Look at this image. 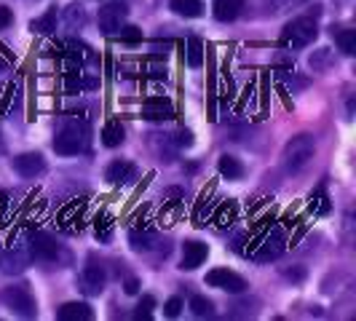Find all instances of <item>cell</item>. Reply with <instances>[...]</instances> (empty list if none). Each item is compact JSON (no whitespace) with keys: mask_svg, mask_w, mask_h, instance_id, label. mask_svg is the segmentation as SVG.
Listing matches in <instances>:
<instances>
[{"mask_svg":"<svg viewBox=\"0 0 356 321\" xmlns=\"http://www.w3.org/2000/svg\"><path fill=\"white\" fill-rule=\"evenodd\" d=\"M177 145H185V147H191V145H193V134H191V131H179V134H177Z\"/></svg>","mask_w":356,"mask_h":321,"instance_id":"34","label":"cell"},{"mask_svg":"<svg viewBox=\"0 0 356 321\" xmlns=\"http://www.w3.org/2000/svg\"><path fill=\"white\" fill-rule=\"evenodd\" d=\"M65 22H67L70 30L83 27V24H86V11H83V6H78V3L67 6V8H65Z\"/></svg>","mask_w":356,"mask_h":321,"instance_id":"21","label":"cell"},{"mask_svg":"<svg viewBox=\"0 0 356 321\" xmlns=\"http://www.w3.org/2000/svg\"><path fill=\"white\" fill-rule=\"evenodd\" d=\"M303 3H308V0H276L273 3V14H284V11H289V8H298V6H303Z\"/></svg>","mask_w":356,"mask_h":321,"instance_id":"30","label":"cell"},{"mask_svg":"<svg viewBox=\"0 0 356 321\" xmlns=\"http://www.w3.org/2000/svg\"><path fill=\"white\" fill-rule=\"evenodd\" d=\"M11 22H14V14H11V8L0 6V30H6V27H8Z\"/></svg>","mask_w":356,"mask_h":321,"instance_id":"32","label":"cell"},{"mask_svg":"<svg viewBox=\"0 0 356 321\" xmlns=\"http://www.w3.org/2000/svg\"><path fill=\"white\" fill-rule=\"evenodd\" d=\"M169 8L185 19H196L204 14V3L201 0H169Z\"/></svg>","mask_w":356,"mask_h":321,"instance_id":"16","label":"cell"},{"mask_svg":"<svg viewBox=\"0 0 356 321\" xmlns=\"http://www.w3.org/2000/svg\"><path fill=\"white\" fill-rule=\"evenodd\" d=\"M86 142H89V129H86V126L70 124L56 134V140H54L51 147L59 156H78V153L86 150Z\"/></svg>","mask_w":356,"mask_h":321,"instance_id":"3","label":"cell"},{"mask_svg":"<svg viewBox=\"0 0 356 321\" xmlns=\"http://www.w3.org/2000/svg\"><path fill=\"white\" fill-rule=\"evenodd\" d=\"M115 35L121 38L124 43H140V40H143V30H140V27H131V24H129V27H121V30H118Z\"/></svg>","mask_w":356,"mask_h":321,"instance_id":"29","label":"cell"},{"mask_svg":"<svg viewBox=\"0 0 356 321\" xmlns=\"http://www.w3.org/2000/svg\"><path fill=\"white\" fill-rule=\"evenodd\" d=\"M316 35H319L316 17H298L282 30V46H286V49H305V46H311L316 40Z\"/></svg>","mask_w":356,"mask_h":321,"instance_id":"1","label":"cell"},{"mask_svg":"<svg viewBox=\"0 0 356 321\" xmlns=\"http://www.w3.org/2000/svg\"><path fill=\"white\" fill-rule=\"evenodd\" d=\"M33 257L35 260H40V263H56L59 260V254H62V249H59V244H54L49 236H43V233H38L35 238H33Z\"/></svg>","mask_w":356,"mask_h":321,"instance_id":"11","label":"cell"},{"mask_svg":"<svg viewBox=\"0 0 356 321\" xmlns=\"http://www.w3.org/2000/svg\"><path fill=\"white\" fill-rule=\"evenodd\" d=\"M179 311H182V300H179V297H169L166 305H163V313H166L169 319H177Z\"/></svg>","mask_w":356,"mask_h":321,"instance_id":"31","label":"cell"},{"mask_svg":"<svg viewBox=\"0 0 356 321\" xmlns=\"http://www.w3.org/2000/svg\"><path fill=\"white\" fill-rule=\"evenodd\" d=\"M137 174V166L131 160H113L105 169V179L110 185H124Z\"/></svg>","mask_w":356,"mask_h":321,"instance_id":"13","label":"cell"},{"mask_svg":"<svg viewBox=\"0 0 356 321\" xmlns=\"http://www.w3.org/2000/svg\"><path fill=\"white\" fill-rule=\"evenodd\" d=\"M56 316L62 321H91L94 319V311L86 303H65L56 311Z\"/></svg>","mask_w":356,"mask_h":321,"instance_id":"14","label":"cell"},{"mask_svg":"<svg viewBox=\"0 0 356 321\" xmlns=\"http://www.w3.org/2000/svg\"><path fill=\"white\" fill-rule=\"evenodd\" d=\"M124 292H126V295H137V292H140V284H137V279H126Z\"/></svg>","mask_w":356,"mask_h":321,"instance_id":"33","label":"cell"},{"mask_svg":"<svg viewBox=\"0 0 356 321\" xmlns=\"http://www.w3.org/2000/svg\"><path fill=\"white\" fill-rule=\"evenodd\" d=\"M282 252H284V236H282L279 228H273L270 236H266V241L260 244V252H254V260H260V263H266V260H276Z\"/></svg>","mask_w":356,"mask_h":321,"instance_id":"12","label":"cell"},{"mask_svg":"<svg viewBox=\"0 0 356 321\" xmlns=\"http://www.w3.org/2000/svg\"><path fill=\"white\" fill-rule=\"evenodd\" d=\"M153 308H156V297L153 295H145L143 300H140V305H137V311H134V319H150Z\"/></svg>","mask_w":356,"mask_h":321,"instance_id":"28","label":"cell"},{"mask_svg":"<svg viewBox=\"0 0 356 321\" xmlns=\"http://www.w3.org/2000/svg\"><path fill=\"white\" fill-rule=\"evenodd\" d=\"M14 172L22 174V177L33 179L46 172V160H43L40 153H22V156L14 158Z\"/></svg>","mask_w":356,"mask_h":321,"instance_id":"8","label":"cell"},{"mask_svg":"<svg viewBox=\"0 0 356 321\" xmlns=\"http://www.w3.org/2000/svg\"><path fill=\"white\" fill-rule=\"evenodd\" d=\"M185 62H188L191 67H201V65H204V43H201L198 38H191V40H188Z\"/></svg>","mask_w":356,"mask_h":321,"instance_id":"20","label":"cell"},{"mask_svg":"<svg viewBox=\"0 0 356 321\" xmlns=\"http://www.w3.org/2000/svg\"><path fill=\"white\" fill-rule=\"evenodd\" d=\"M314 150H316V145L314 140L308 137V134H298V137H292L289 142L284 145V169L286 172H300L305 169L311 158H314Z\"/></svg>","mask_w":356,"mask_h":321,"instance_id":"2","label":"cell"},{"mask_svg":"<svg viewBox=\"0 0 356 321\" xmlns=\"http://www.w3.org/2000/svg\"><path fill=\"white\" fill-rule=\"evenodd\" d=\"M113 217H107V214H102V217H97V225H94V231H97V238L99 241H110V236H113Z\"/></svg>","mask_w":356,"mask_h":321,"instance_id":"25","label":"cell"},{"mask_svg":"<svg viewBox=\"0 0 356 321\" xmlns=\"http://www.w3.org/2000/svg\"><path fill=\"white\" fill-rule=\"evenodd\" d=\"M217 169H220V174H222V177H228V179L244 177V163H241L238 158H233V156H220Z\"/></svg>","mask_w":356,"mask_h":321,"instance_id":"17","label":"cell"},{"mask_svg":"<svg viewBox=\"0 0 356 321\" xmlns=\"http://www.w3.org/2000/svg\"><path fill=\"white\" fill-rule=\"evenodd\" d=\"M207 257H209V247L207 244H201V241H185L182 244V263L179 268L182 270H196L207 263Z\"/></svg>","mask_w":356,"mask_h":321,"instance_id":"7","label":"cell"},{"mask_svg":"<svg viewBox=\"0 0 356 321\" xmlns=\"http://www.w3.org/2000/svg\"><path fill=\"white\" fill-rule=\"evenodd\" d=\"M191 311L196 313L198 319H204V316H212L214 313V305L209 297H204V295H196L193 300H191Z\"/></svg>","mask_w":356,"mask_h":321,"instance_id":"23","label":"cell"},{"mask_svg":"<svg viewBox=\"0 0 356 321\" xmlns=\"http://www.w3.org/2000/svg\"><path fill=\"white\" fill-rule=\"evenodd\" d=\"M207 284L214 286V289H225L231 295H241L247 289V281L238 273L228 270V268H214V270H209L207 273Z\"/></svg>","mask_w":356,"mask_h":321,"instance_id":"6","label":"cell"},{"mask_svg":"<svg viewBox=\"0 0 356 321\" xmlns=\"http://www.w3.org/2000/svg\"><path fill=\"white\" fill-rule=\"evenodd\" d=\"M30 30L38 33V35L54 33V30H56V8H49L40 19H33V22H30Z\"/></svg>","mask_w":356,"mask_h":321,"instance_id":"19","label":"cell"},{"mask_svg":"<svg viewBox=\"0 0 356 321\" xmlns=\"http://www.w3.org/2000/svg\"><path fill=\"white\" fill-rule=\"evenodd\" d=\"M83 289L86 295H99L105 289V268L97 263L94 254L89 257V265L83 268Z\"/></svg>","mask_w":356,"mask_h":321,"instance_id":"9","label":"cell"},{"mask_svg":"<svg viewBox=\"0 0 356 321\" xmlns=\"http://www.w3.org/2000/svg\"><path fill=\"white\" fill-rule=\"evenodd\" d=\"M94 86H97V81H94V78H83V72H78V75H67V89L70 91L94 89Z\"/></svg>","mask_w":356,"mask_h":321,"instance_id":"26","label":"cell"},{"mask_svg":"<svg viewBox=\"0 0 356 321\" xmlns=\"http://www.w3.org/2000/svg\"><path fill=\"white\" fill-rule=\"evenodd\" d=\"M143 115L147 121H166L175 115V105L166 97H150V99H145Z\"/></svg>","mask_w":356,"mask_h":321,"instance_id":"10","label":"cell"},{"mask_svg":"<svg viewBox=\"0 0 356 321\" xmlns=\"http://www.w3.org/2000/svg\"><path fill=\"white\" fill-rule=\"evenodd\" d=\"M335 40H338L343 54H348V56L356 54V30H340V33H335Z\"/></svg>","mask_w":356,"mask_h":321,"instance_id":"22","label":"cell"},{"mask_svg":"<svg viewBox=\"0 0 356 321\" xmlns=\"http://www.w3.org/2000/svg\"><path fill=\"white\" fill-rule=\"evenodd\" d=\"M126 17H129L126 3H121V0L107 3V6L99 8V30H102L105 35H115V33L124 27Z\"/></svg>","mask_w":356,"mask_h":321,"instance_id":"5","label":"cell"},{"mask_svg":"<svg viewBox=\"0 0 356 321\" xmlns=\"http://www.w3.org/2000/svg\"><path fill=\"white\" fill-rule=\"evenodd\" d=\"M3 303L8 305L14 313L24 316V319H33V316L38 313L35 297H33L30 286H24V284L6 286V289H3Z\"/></svg>","mask_w":356,"mask_h":321,"instance_id":"4","label":"cell"},{"mask_svg":"<svg viewBox=\"0 0 356 321\" xmlns=\"http://www.w3.org/2000/svg\"><path fill=\"white\" fill-rule=\"evenodd\" d=\"M241 8H244V0H214L212 6L217 22H233L241 14Z\"/></svg>","mask_w":356,"mask_h":321,"instance_id":"15","label":"cell"},{"mask_svg":"<svg viewBox=\"0 0 356 321\" xmlns=\"http://www.w3.org/2000/svg\"><path fill=\"white\" fill-rule=\"evenodd\" d=\"M129 241H131V247H134V249H150V247H153V241H156V236H153L150 231H145V233L131 231L129 233Z\"/></svg>","mask_w":356,"mask_h":321,"instance_id":"24","label":"cell"},{"mask_svg":"<svg viewBox=\"0 0 356 321\" xmlns=\"http://www.w3.org/2000/svg\"><path fill=\"white\" fill-rule=\"evenodd\" d=\"M233 217H236V204L228 201V204L220 206V212H217V217H214V222H217V228H225V225H231L233 222Z\"/></svg>","mask_w":356,"mask_h":321,"instance_id":"27","label":"cell"},{"mask_svg":"<svg viewBox=\"0 0 356 321\" xmlns=\"http://www.w3.org/2000/svg\"><path fill=\"white\" fill-rule=\"evenodd\" d=\"M124 137H126V131L121 121H110V124L102 129V145H105V147H118V145L124 142Z\"/></svg>","mask_w":356,"mask_h":321,"instance_id":"18","label":"cell"}]
</instances>
